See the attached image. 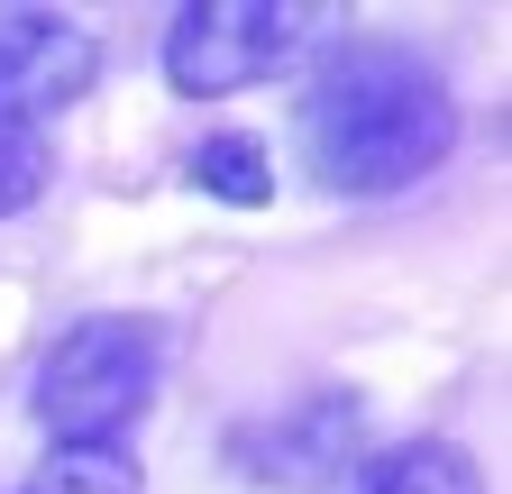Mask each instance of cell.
Masks as SVG:
<instances>
[{"mask_svg": "<svg viewBox=\"0 0 512 494\" xmlns=\"http://www.w3.org/2000/svg\"><path fill=\"white\" fill-rule=\"evenodd\" d=\"M293 129H302L311 183L375 202V193H403V183L448 165V147H458V92H448V74L421 46L348 37L311 74Z\"/></svg>", "mask_w": 512, "mask_h": 494, "instance_id": "6da1fadb", "label": "cell"}, {"mask_svg": "<svg viewBox=\"0 0 512 494\" xmlns=\"http://www.w3.org/2000/svg\"><path fill=\"white\" fill-rule=\"evenodd\" d=\"M156 376H165V330L138 312H92L46 348L28 412L46 421V440H119L156 403Z\"/></svg>", "mask_w": 512, "mask_h": 494, "instance_id": "7a4b0ae2", "label": "cell"}, {"mask_svg": "<svg viewBox=\"0 0 512 494\" xmlns=\"http://www.w3.org/2000/svg\"><path fill=\"white\" fill-rule=\"evenodd\" d=\"M320 28H339L320 0H192L165 28V83L183 101H229L247 83H275Z\"/></svg>", "mask_w": 512, "mask_h": 494, "instance_id": "3957f363", "label": "cell"}, {"mask_svg": "<svg viewBox=\"0 0 512 494\" xmlns=\"http://www.w3.org/2000/svg\"><path fill=\"white\" fill-rule=\"evenodd\" d=\"M101 74V55L55 10H0V119L46 129V110H74Z\"/></svg>", "mask_w": 512, "mask_h": 494, "instance_id": "277c9868", "label": "cell"}, {"mask_svg": "<svg viewBox=\"0 0 512 494\" xmlns=\"http://www.w3.org/2000/svg\"><path fill=\"white\" fill-rule=\"evenodd\" d=\"M348 458H357V403H339V394H320V403H302V412L238 440V467H266L256 485H320Z\"/></svg>", "mask_w": 512, "mask_h": 494, "instance_id": "5b68a950", "label": "cell"}, {"mask_svg": "<svg viewBox=\"0 0 512 494\" xmlns=\"http://www.w3.org/2000/svg\"><path fill=\"white\" fill-rule=\"evenodd\" d=\"M138 485H147V467L128 440H55L19 494H138Z\"/></svg>", "mask_w": 512, "mask_h": 494, "instance_id": "8992f818", "label": "cell"}, {"mask_svg": "<svg viewBox=\"0 0 512 494\" xmlns=\"http://www.w3.org/2000/svg\"><path fill=\"white\" fill-rule=\"evenodd\" d=\"M357 494H485V485H476V458H467V449L412 440V449H394V458H375Z\"/></svg>", "mask_w": 512, "mask_h": 494, "instance_id": "52a82bcc", "label": "cell"}, {"mask_svg": "<svg viewBox=\"0 0 512 494\" xmlns=\"http://www.w3.org/2000/svg\"><path fill=\"white\" fill-rule=\"evenodd\" d=\"M192 183L220 193V202H238V211H256V202L275 193L266 147H256V138H202V147H192Z\"/></svg>", "mask_w": 512, "mask_h": 494, "instance_id": "ba28073f", "label": "cell"}, {"mask_svg": "<svg viewBox=\"0 0 512 494\" xmlns=\"http://www.w3.org/2000/svg\"><path fill=\"white\" fill-rule=\"evenodd\" d=\"M46 183H55V138L28 129V119H0V220L28 211Z\"/></svg>", "mask_w": 512, "mask_h": 494, "instance_id": "9c48e42d", "label": "cell"}]
</instances>
